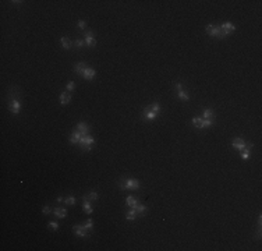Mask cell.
I'll use <instances>...</instances> for the list:
<instances>
[{
	"label": "cell",
	"mask_w": 262,
	"mask_h": 251,
	"mask_svg": "<svg viewBox=\"0 0 262 251\" xmlns=\"http://www.w3.org/2000/svg\"><path fill=\"white\" fill-rule=\"evenodd\" d=\"M119 186L121 190H138L139 188V181L135 179H121L119 181Z\"/></svg>",
	"instance_id": "obj_1"
},
{
	"label": "cell",
	"mask_w": 262,
	"mask_h": 251,
	"mask_svg": "<svg viewBox=\"0 0 262 251\" xmlns=\"http://www.w3.org/2000/svg\"><path fill=\"white\" fill-rule=\"evenodd\" d=\"M206 31H208V34H209L210 36H215V38H226L219 27H215V25H212V24H208V25H206Z\"/></svg>",
	"instance_id": "obj_2"
},
{
	"label": "cell",
	"mask_w": 262,
	"mask_h": 251,
	"mask_svg": "<svg viewBox=\"0 0 262 251\" xmlns=\"http://www.w3.org/2000/svg\"><path fill=\"white\" fill-rule=\"evenodd\" d=\"M78 144L82 146L85 151H91V145L94 144V137H91L89 134H88V136H82Z\"/></svg>",
	"instance_id": "obj_3"
},
{
	"label": "cell",
	"mask_w": 262,
	"mask_h": 251,
	"mask_svg": "<svg viewBox=\"0 0 262 251\" xmlns=\"http://www.w3.org/2000/svg\"><path fill=\"white\" fill-rule=\"evenodd\" d=\"M74 233H77L80 237H88V229L84 225H74L73 226Z\"/></svg>",
	"instance_id": "obj_4"
},
{
	"label": "cell",
	"mask_w": 262,
	"mask_h": 251,
	"mask_svg": "<svg viewBox=\"0 0 262 251\" xmlns=\"http://www.w3.org/2000/svg\"><path fill=\"white\" fill-rule=\"evenodd\" d=\"M9 109H10L11 113H14V115L20 113V110H21V103H20V101H17V99H13L10 103H9Z\"/></svg>",
	"instance_id": "obj_5"
},
{
	"label": "cell",
	"mask_w": 262,
	"mask_h": 251,
	"mask_svg": "<svg viewBox=\"0 0 262 251\" xmlns=\"http://www.w3.org/2000/svg\"><path fill=\"white\" fill-rule=\"evenodd\" d=\"M219 28L222 30V32H223V35H224V36H227L230 32H233L234 30H236V27H234L231 22H224V24H222V25H220Z\"/></svg>",
	"instance_id": "obj_6"
},
{
	"label": "cell",
	"mask_w": 262,
	"mask_h": 251,
	"mask_svg": "<svg viewBox=\"0 0 262 251\" xmlns=\"http://www.w3.org/2000/svg\"><path fill=\"white\" fill-rule=\"evenodd\" d=\"M142 116L145 117V119H148V120H155L156 119L157 113H155L151 107H145L144 109V112H142Z\"/></svg>",
	"instance_id": "obj_7"
},
{
	"label": "cell",
	"mask_w": 262,
	"mask_h": 251,
	"mask_svg": "<svg viewBox=\"0 0 262 251\" xmlns=\"http://www.w3.org/2000/svg\"><path fill=\"white\" fill-rule=\"evenodd\" d=\"M77 130L82 134V136H88V133H89V126L84 123V121H81V123H78L77 124Z\"/></svg>",
	"instance_id": "obj_8"
},
{
	"label": "cell",
	"mask_w": 262,
	"mask_h": 251,
	"mask_svg": "<svg viewBox=\"0 0 262 251\" xmlns=\"http://www.w3.org/2000/svg\"><path fill=\"white\" fill-rule=\"evenodd\" d=\"M231 145H233V148H236V149H239V151H243V149L245 148V142H244L241 138H234L233 142H231Z\"/></svg>",
	"instance_id": "obj_9"
},
{
	"label": "cell",
	"mask_w": 262,
	"mask_h": 251,
	"mask_svg": "<svg viewBox=\"0 0 262 251\" xmlns=\"http://www.w3.org/2000/svg\"><path fill=\"white\" fill-rule=\"evenodd\" d=\"M88 67H86V64L85 63H77L75 66H74V71L77 74H80V75H84V73H85V70H86Z\"/></svg>",
	"instance_id": "obj_10"
},
{
	"label": "cell",
	"mask_w": 262,
	"mask_h": 251,
	"mask_svg": "<svg viewBox=\"0 0 262 251\" xmlns=\"http://www.w3.org/2000/svg\"><path fill=\"white\" fill-rule=\"evenodd\" d=\"M81 137H82V134H81L78 130H74L73 134L70 136V142H71V144H78L80 140H81Z\"/></svg>",
	"instance_id": "obj_11"
},
{
	"label": "cell",
	"mask_w": 262,
	"mask_h": 251,
	"mask_svg": "<svg viewBox=\"0 0 262 251\" xmlns=\"http://www.w3.org/2000/svg\"><path fill=\"white\" fill-rule=\"evenodd\" d=\"M70 101H71V95L68 92H62V95H60V103L64 106V105L70 103Z\"/></svg>",
	"instance_id": "obj_12"
},
{
	"label": "cell",
	"mask_w": 262,
	"mask_h": 251,
	"mask_svg": "<svg viewBox=\"0 0 262 251\" xmlns=\"http://www.w3.org/2000/svg\"><path fill=\"white\" fill-rule=\"evenodd\" d=\"M126 202H127V205H128L130 208H134L135 205H138V204H139V201H138L135 197H131V195H130V197H127Z\"/></svg>",
	"instance_id": "obj_13"
},
{
	"label": "cell",
	"mask_w": 262,
	"mask_h": 251,
	"mask_svg": "<svg viewBox=\"0 0 262 251\" xmlns=\"http://www.w3.org/2000/svg\"><path fill=\"white\" fill-rule=\"evenodd\" d=\"M53 213H54L57 218H66V216H67V211L64 208H54Z\"/></svg>",
	"instance_id": "obj_14"
},
{
	"label": "cell",
	"mask_w": 262,
	"mask_h": 251,
	"mask_svg": "<svg viewBox=\"0 0 262 251\" xmlns=\"http://www.w3.org/2000/svg\"><path fill=\"white\" fill-rule=\"evenodd\" d=\"M99 198V194L96 193V191H89L86 195H84V199H92V201H96V199Z\"/></svg>",
	"instance_id": "obj_15"
},
{
	"label": "cell",
	"mask_w": 262,
	"mask_h": 251,
	"mask_svg": "<svg viewBox=\"0 0 262 251\" xmlns=\"http://www.w3.org/2000/svg\"><path fill=\"white\" fill-rule=\"evenodd\" d=\"M82 77H85L86 80H92V78L95 77V70L94 68H91V67H88V68L85 70V73H84Z\"/></svg>",
	"instance_id": "obj_16"
},
{
	"label": "cell",
	"mask_w": 262,
	"mask_h": 251,
	"mask_svg": "<svg viewBox=\"0 0 262 251\" xmlns=\"http://www.w3.org/2000/svg\"><path fill=\"white\" fill-rule=\"evenodd\" d=\"M137 215H138V213H137V211L134 208H131L130 209V211H128V212H127L126 213V219H128V220H134L137 218Z\"/></svg>",
	"instance_id": "obj_17"
},
{
	"label": "cell",
	"mask_w": 262,
	"mask_h": 251,
	"mask_svg": "<svg viewBox=\"0 0 262 251\" xmlns=\"http://www.w3.org/2000/svg\"><path fill=\"white\" fill-rule=\"evenodd\" d=\"M177 91H178L177 95H178V98H180V99H183V101H188L190 99V95L187 94L183 88H181V89H177Z\"/></svg>",
	"instance_id": "obj_18"
},
{
	"label": "cell",
	"mask_w": 262,
	"mask_h": 251,
	"mask_svg": "<svg viewBox=\"0 0 262 251\" xmlns=\"http://www.w3.org/2000/svg\"><path fill=\"white\" fill-rule=\"evenodd\" d=\"M134 209L137 211V213H138V215H142V213H145V211H147V207H145V205H142V204L139 202L138 205H135V207H134Z\"/></svg>",
	"instance_id": "obj_19"
},
{
	"label": "cell",
	"mask_w": 262,
	"mask_h": 251,
	"mask_svg": "<svg viewBox=\"0 0 262 251\" xmlns=\"http://www.w3.org/2000/svg\"><path fill=\"white\" fill-rule=\"evenodd\" d=\"M62 45H63L64 49H71V42H70L68 38H66V36L62 38Z\"/></svg>",
	"instance_id": "obj_20"
},
{
	"label": "cell",
	"mask_w": 262,
	"mask_h": 251,
	"mask_svg": "<svg viewBox=\"0 0 262 251\" xmlns=\"http://www.w3.org/2000/svg\"><path fill=\"white\" fill-rule=\"evenodd\" d=\"M212 124H213V119H204V120H202V124H201V128L210 127Z\"/></svg>",
	"instance_id": "obj_21"
},
{
	"label": "cell",
	"mask_w": 262,
	"mask_h": 251,
	"mask_svg": "<svg viewBox=\"0 0 262 251\" xmlns=\"http://www.w3.org/2000/svg\"><path fill=\"white\" fill-rule=\"evenodd\" d=\"M82 208L86 213H92V208H91V205H89V201L88 199H84V204H82Z\"/></svg>",
	"instance_id": "obj_22"
},
{
	"label": "cell",
	"mask_w": 262,
	"mask_h": 251,
	"mask_svg": "<svg viewBox=\"0 0 262 251\" xmlns=\"http://www.w3.org/2000/svg\"><path fill=\"white\" fill-rule=\"evenodd\" d=\"M215 115H213V110L212 109H205L204 110V119H213Z\"/></svg>",
	"instance_id": "obj_23"
},
{
	"label": "cell",
	"mask_w": 262,
	"mask_h": 251,
	"mask_svg": "<svg viewBox=\"0 0 262 251\" xmlns=\"http://www.w3.org/2000/svg\"><path fill=\"white\" fill-rule=\"evenodd\" d=\"M202 120H204V119H201V117H194V119H192V123H194V126H195V127H198V128H201V124H202Z\"/></svg>",
	"instance_id": "obj_24"
},
{
	"label": "cell",
	"mask_w": 262,
	"mask_h": 251,
	"mask_svg": "<svg viewBox=\"0 0 262 251\" xmlns=\"http://www.w3.org/2000/svg\"><path fill=\"white\" fill-rule=\"evenodd\" d=\"M85 43H86V46H95L96 45V41H95V38H86L85 39Z\"/></svg>",
	"instance_id": "obj_25"
},
{
	"label": "cell",
	"mask_w": 262,
	"mask_h": 251,
	"mask_svg": "<svg viewBox=\"0 0 262 251\" xmlns=\"http://www.w3.org/2000/svg\"><path fill=\"white\" fill-rule=\"evenodd\" d=\"M248 155H250V149H245V148H244V149L241 151V158H243L244 160H247V159H248Z\"/></svg>",
	"instance_id": "obj_26"
},
{
	"label": "cell",
	"mask_w": 262,
	"mask_h": 251,
	"mask_svg": "<svg viewBox=\"0 0 262 251\" xmlns=\"http://www.w3.org/2000/svg\"><path fill=\"white\" fill-rule=\"evenodd\" d=\"M84 226L88 230H91L92 228H94V222H92V219H88V220H85V223H84Z\"/></svg>",
	"instance_id": "obj_27"
},
{
	"label": "cell",
	"mask_w": 262,
	"mask_h": 251,
	"mask_svg": "<svg viewBox=\"0 0 262 251\" xmlns=\"http://www.w3.org/2000/svg\"><path fill=\"white\" fill-rule=\"evenodd\" d=\"M151 109H152L155 113H159V112H160V106H159V103H157V102H155V103L152 105V106H151Z\"/></svg>",
	"instance_id": "obj_28"
},
{
	"label": "cell",
	"mask_w": 262,
	"mask_h": 251,
	"mask_svg": "<svg viewBox=\"0 0 262 251\" xmlns=\"http://www.w3.org/2000/svg\"><path fill=\"white\" fill-rule=\"evenodd\" d=\"M64 202H66L67 205H74V204H75V198H74V197H68V198L64 199Z\"/></svg>",
	"instance_id": "obj_29"
},
{
	"label": "cell",
	"mask_w": 262,
	"mask_h": 251,
	"mask_svg": "<svg viewBox=\"0 0 262 251\" xmlns=\"http://www.w3.org/2000/svg\"><path fill=\"white\" fill-rule=\"evenodd\" d=\"M49 229L57 230L59 229V223H57V222H49Z\"/></svg>",
	"instance_id": "obj_30"
},
{
	"label": "cell",
	"mask_w": 262,
	"mask_h": 251,
	"mask_svg": "<svg viewBox=\"0 0 262 251\" xmlns=\"http://www.w3.org/2000/svg\"><path fill=\"white\" fill-rule=\"evenodd\" d=\"M42 212L45 213V215H49V213H52L53 211H52V208H50V207H48V205H46V207H43Z\"/></svg>",
	"instance_id": "obj_31"
},
{
	"label": "cell",
	"mask_w": 262,
	"mask_h": 251,
	"mask_svg": "<svg viewBox=\"0 0 262 251\" xmlns=\"http://www.w3.org/2000/svg\"><path fill=\"white\" fill-rule=\"evenodd\" d=\"M75 46H77V48H82V46H84V41L77 39V41H75Z\"/></svg>",
	"instance_id": "obj_32"
},
{
	"label": "cell",
	"mask_w": 262,
	"mask_h": 251,
	"mask_svg": "<svg viewBox=\"0 0 262 251\" xmlns=\"http://www.w3.org/2000/svg\"><path fill=\"white\" fill-rule=\"evenodd\" d=\"M74 88H75V84H74V83H68V84H67V91H73Z\"/></svg>",
	"instance_id": "obj_33"
},
{
	"label": "cell",
	"mask_w": 262,
	"mask_h": 251,
	"mask_svg": "<svg viewBox=\"0 0 262 251\" xmlns=\"http://www.w3.org/2000/svg\"><path fill=\"white\" fill-rule=\"evenodd\" d=\"M85 25H86V22H85L84 20L78 21V27H80V28H81V30H84V28H85Z\"/></svg>",
	"instance_id": "obj_34"
},
{
	"label": "cell",
	"mask_w": 262,
	"mask_h": 251,
	"mask_svg": "<svg viewBox=\"0 0 262 251\" xmlns=\"http://www.w3.org/2000/svg\"><path fill=\"white\" fill-rule=\"evenodd\" d=\"M84 36H85V39H86V38H94V34H92V31H86Z\"/></svg>",
	"instance_id": "obj_35"
}]
</instances>
